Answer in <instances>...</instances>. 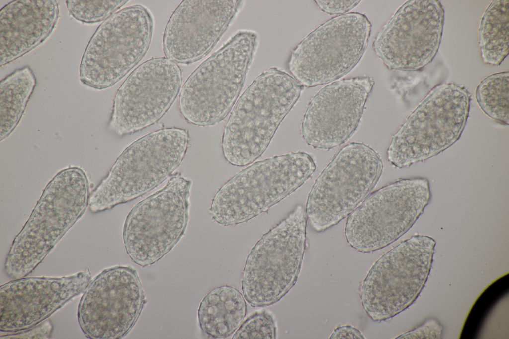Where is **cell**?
<instances>
[{
	"mask_svg": "<svg viewBox=\"0 0 509 339\" xmlns=\"http://www.w3.org/2000/svg\"><path fill=\"white\" fill-rule=\"evenodd\" d=\"M329 339H364L365 338L361 332L350 325H341L336 328Z\"/></svg>",
	"mask_w": 509,
	"mask_h": 339,
	"instance_id": "cell-30",
	"label": "cell"
},
{
	"mask_svg": "<svg viewBox=\"0 0 509 339\" xmlns=\"http://www.w3.org/2000/svg\"><path fill=\"white\" fill-rule=\"evenodd\" d=\"M471 94L463 86H436L392 136L388 160L398 168L435 156L457 141L469 116Z\"/></svg>",
	"mask_w": 509,
	"mask_h": 339,
	"instance_id": "cell-6",
	"label": "cell"
},
{
	"mask_svg": "<svg viewBox=\"0 0 509 339\" xmlns=\"http://www.w3.org/2000/svg\"><path fill=\"white\" fill-rule=\"evenodd\" d=\"M182 81L180 67L167 58H151L140 65L116 93L109 129L123 136L158 122L175 100Z\"/></svg>",
	"mask_w": 509,
	"mask_h": 339,
	"instance_id": "cell-16",
	"label": "cell"
},
{
	"mask_svg": "<svg viewBox=\"0 0 509 339\" xmlns=\"http://www.w3.org/2000/svg\"><path fill=\"white\" fill-rule=\"evenodd\" d=\"M90 195L87 176L81 168L58 172L11 244L4 263L6 275L15 279L32 272L82 216Z\"/></svg>",
	"mask_w": 509,
	"mask_h": 339,
	"instance_id": "cell-2",
	"label": "cell"
},
{
	"mask_svg": "<svg viewBox=\"0 0 509 339\" xmlns=\"http://www.w3.org/2000/svg\"><path fill=\"white\" fill-rule=\"evenodd\" d=\"M318 7L330 15H343L355 7L360 0H315Z\"/></svg>",
	"mask_w": 509,
	"mask_h": 339,
	"instance_id": "cell-29",
	"label": "cell"
},
{
	"mask_svg": "<svg viewBox=\"0 0 509 339\" xmlns=\"http://www.w3.org/2000/svg\"><path fill=\"white\" fill-rule=\"evenodd\" d=\"M128 1L126 0H68L66 5L70 14L76 20L85 23H94L105 20Z\"/></svg>",
	"mask_w": 509,
	"mask_h": 339,
	"instance_id": "cell-25",
	"label": "cell"
},
{
	"mask_svg": "<svg viewBox=\"0 0 509 339\" xmlns=\"http://www.w3.org/2000/svg\"><path fill=\"white\" fill-rule=\"evenodd\" d=\"M53 330V325L50 320H45L29 328L21 331L0 335V339H49Z\"/></svg>",
	"mask_w": 509,
	"mask_h": 339,
	"instance_id": "cell-27",
	"label": "cell"
},
{
	"mask_svg": "<svg viewBox=\"0 0 509 339\" xmlns=\"http://www.w3.org/2000/svg\"><path fill=\"white\" fill-rule=\"evenodd\" d=\"M303 89L276 67L258 76L237 101L224 127L222 151L226 161L242 167L260 157Z\"/></svg>",
	"mask_w": 509,
	"mask_h": 339,
	"instance_id": "cell-1",
	"label": "cell"
},
{
	"mask_svg": "<svg viewBox=\"0 0 509 339\" xmlns=\"http://www.w3.org/2000/svg\"><path fill=\"white\" fill-rule=\"evenodd\" d=\"M442 330L443 327L439 322L431 319L417 328L400 335L396 339H440Z\"/></svg>",
	"mask_w": 509,
	"mask_h": 339,
	"instance_id": "cell-28",
	"label": "cell"
},
{
	"mask_svg": "<svg viewBox=\"0 0 509 339\" xmlns=\"http://www.w3.org/2000/svg\"><path fill=\"white\" fill-rule=\"evenodd\" d=\"M59 16L56 0H16L0 11V66L21 57L42 43Z\"/></svg>",
	"mask_w": 509,
	"mask_h": 339,
	"instance_id": "cell-20",
	"label": "cell"
},
{
	"mask_svg": "<svg viewBox=\"0 0 509 339\" xmlns=\"http://www.w3.org/2000/svg\"><path fill=\"white\" fill-rule=\"evenodd\" d=\"M153 27L152 14L143 5L113 14L97 28L85 49L79 67L81 82L98 90L114 85L146 54Z\"/></svg>",
	"mask_w": 509,
	"mask_h": 339,
	"instance_id": "cell-11",
	"label": "cell"
},
{
	"mask_svg": "<svg viewBox=\"0 0 509 339\" xmlns=\"http://www.w3.org/2000/svg\"><path fill=\"white\" fill-rule=\"evenodd\" d=\"M246 313L243 295L225 285L214 288L204 296L198 309V319L202 331L208 337L226 339L238 329Z\"/></svg>",
	"mask_w": 509,
	"mask_h": 339,
	"instance_id": "cell-21",
	"label": "cell"
},
{
	"mask_svg": "<svg viewBox=\"0 0 509 339\" xmlns=\"http://www.w3.org/2000/svg\"><path fill=\"white\" fill-rule=\"evenodd\" d=\"M192 181L180 173L162 189L137 203L123 229L126 252L144 267L163 258L183 236L189 220Z\"/></svg>",
	"mask_w": 509,
	"mask_h": 339,
	"instance_id": "cell-10",
	"label": "cell"
},
{
	"mask_svg": "<svg viewBox=\"0 0 509 339\" xmlns=\"http://www.w3.org/2000/svg\"><path fill=\"white\" fill-rule=\"evenodd\" d=\"M371 29L367 17L357 12L328 20L294 49L288 64L290 73L307 87L340 78L361 59L368 43Z\"/></svg>",
	"mask_w": 509,
	"mask_h": 339,
	"instance_id": "cell-13",
	"label": "cell"
},
{
	"mask_svg": "<svg viewBox=\"0 0 509 339\" xmlns=\"http://www.w3.org/2000/svg\"><path fill=\"white\" fill-rule=\"evenodd\" d=\"M36 85L32 69L25 66L14 70L0 82V141L16 128Z\"/></svg>",
	"mask_w": 509,
	"mask_h": 339,
	"instance_id": "cell-22",
	"label": "cell"
},
{
	"mask_svg": "<svg viewBox=\"0 0 509 339\" xmlns=\"http://www.w3.org/2000/svg\"><path fill=\"white\" fill-rule=\"evenodd\" d=\"M431 197L425 178L401 179L373 192L348 216V243L369 253L397 240L414 225Z\"/></svg>",
	"mask_w": 509,
	"mask_h": 339,
	"instance_id": "cell-12",
	"label": "cell"
},
{
	"mask_svg": "<svg viewBox=\"0 0 509 339\" xmlns=\"http://www.w3.org/2000/svg\"><path fill=\"white\" fill-rule=\"evenodd\" d=\"M277 327L273 316L266 310L248 316L233 336V339H276Z\"/></svg>",
	"mask_w": 509,
	"mask_h": 339,
	"instance_id": "cell-26",
	"label": "cell"
},
{
	"mask_svg": "<svg viewBox=\"0 0 509 339\" xmlns=\"http://www.w3.org/2000/svg\"><path fill=\"white\" fill-rule=\"evenodd\" d=\"M444 23V10L439 0H408L377 34L373 49L390 70H419L438 52Z\"/></svg>",
	"mask_w": 509,
	"mask_h": 339,
	"instance_id": "cell-15",
	"label": "cell"
},
{
	"mask_svg": "<svg viewBox=\"0 0 509 339\" xmlns=\"http://www.w3.org/2000/svg\"><path fill=\"white\" fill-rule=\"evenodd\" d=\"M475 97L488 116L503 125L509 124V72L491 74L478 85Z\"/></svg>",
	"mask_w": 509,
	"mask_h": 339,
	"instance_id": "cell-24",
	"label": "cell"
},
{
	"mask_svg": "<svg viewBox=\"0 0 509 339\" xmlns=\"http://www.w3.org/2000/svg\"><path fill=\"white\" fill-rule=\"evenodd\" d=\"M509 0H493L485 11L479 28V46L483 62L499 65L509 50Z\"/></svg>",
	"mask_w": 509,
	"mask_h": 339,
	"instance_id": "cell-23",
	"label": "cell"
},
{
	"mask_svg": "<svg viewBox=\"0 0 509 339\" xmlns=\"http://www.w3.org/2000/svg\"><path fill=\"white\" fill-rule=\"evenodd\" d=\"M383 170L379 154L351 143L341 149L316 179L305 212L313 229L324 231L349 215L369 195Z\"/></svg>",
	"mask_w": 509,
	"mask_h": 339,
	"instance_id": "cell-8",
	"label": "cell"
},
{
	"mask_svg": "<svg viewBox=\"0 0 509 339\" xmlns=\"http://www.w3.org/2000/svg\"><path fill=\"white\" fill-rule=\"evenodd\" d=\"M307 218L303 208L297 206L251 250L243 271L242 290L251 306L272 305L295 285L306 248Z\"/></svg>",
	"mask_w": 509,
	"mask_h": 339,
	"instance_id": "cell-7",
	"label": "cell"
},
{
	"mask_svg": "<svg viewBox=\"0 0 509 339\" xmlns=\"http://www.w3.org/2000/svg\"><path fill=\"white\" fill-rule=\"evenodd\" d=\"M316 169L312 156L301 151L254 162L218 190L209 209L211 219L224 226L247 222L291 195Z\"/></svg>",
	"mask_w": 509,
	"mask_h": 339,
	"instance_id": "cell-3",
	"label": "cell"
},
{
	"mask_svg": "<svg viewBox=\"0 0 509 339\" xmlns=\"http://www.w3.org/2000/svg\"><path fill=\"white\" fill-rule=\"evenodd\" d=\"M242 1L184 0L165 26L163 50L167 59L188 64L206 56L237 14Z\"/></svg>",
	"mask_w": 509,
	"mask_h": 339,
	"instance_id": "cell-19",
	"label": "cell"
},
{
	"mask_svg": "<svg viewBox=\"0 0 509 339\" xmlns=\"http://www.w3.org/2000/svg\"><path fill=\"white\" fill-rule=\"evenodd\" d=\"M257 44L255 32L239 31L194 70L179 97L187 121L206 127L225 119L239 97Z\"/></svg>",
	"mask_w": 509,
	"mask_h": 339,
	"instance_id": "cell-5",
	"label": "cell"
},
{
	"mask_svg": "<svg viewBox=\"0 0 509 339\" xmlns=\"http://www.w3.org/2000/svg\"><path fill=\"white\" fill-rule=\"evenodd\" d=\"M436 242L415 235L401 242L372 265L363 280L362 306L374 321L392 318L417 298L428 279Z\"/></svg>",
	"mask_w": 509,
	"mask_h": 339,
	"instance_id": "cell-9",
	"label": "cell"
},
{
	"mask_svg": "<svg viewBox=\"0 0 509 339\" xmlns=\"http://www.w3.org/2000/svg\"><path fill=\"white\" fill-rule=\"evenodd\" d=\"M146 302L137 271L128 266L102 270L89 282L80 300L79 326L92 339H117L126 335Z\"/></svg>",
	"mask_w": 509,
	"mask_h": 339,
	"instance_id": "cell-14",
	"label": "cell"
},
{
	"mask_svg": "<svg viewBox=\"0 0 509 339\" xmlns=\"http://www.w3.org/2000/svg\"><path fill=\"white\" fill-rule=\"evenodd\" d=\"M189 143L188 131L176 127L157 130L133 142L90 193L89 210H108L155 188L181 164Z\"/></svg>",
	"mask_w": 509,
	"mask_h": 339,
	"instance_id": "cell-4",
	"label": "cell"
},
{
	"mask_svg": "<svg viewBox=\"0 0 509 339\" xmlns=\"http://www.w3.org/2000/svg\"><path fill=\"white\" fill-rule=\"evenodd\" d=\"M92 280L86 268L61 277H22L0 287V331L13 333L48 318L76 296Z\"/></svg>",
	"mask_w": 509,
	"mask_h": 339,
	"instance_id": "cell-18",
	"label": "cell"
},
{
	"mask_svg": "<svg viewBox=\"0 0 509 339\" xmlns=\"http://www.w3.org/2000/svg\"><path fill=\"white\" fill-rule=\"evenodd\" d=\"M374 84L367 76L334 82L309 103L301 133L314 148L328 150L346 142L356 130Z\"/></svg>",
	"mask_w": 509,
	"mask_h": 339,
	"instance_id": "cell-17",
	"label": "cell"
}]
</instances>
